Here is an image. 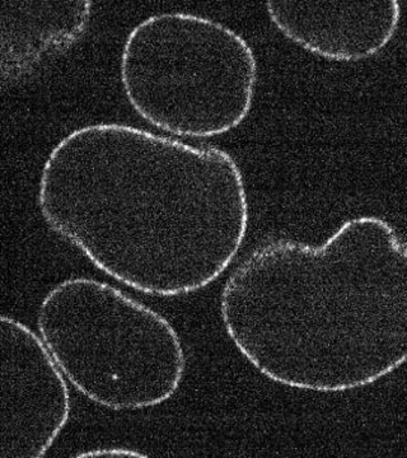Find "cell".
<instances>
[{"mask_svg":"<svg viewBox=\"0 0 407 458\" xmlns=\"http://www.w3.org/2000/svg\"><path fill=\"white\" fill-rule=\"evenodd\" d=\"M77 457H148V454H140V452L135 450H129V448L108 447L83 452V454H78Z\"/></svg>","mask_w":407,"mask_h":458,"instance_id":"8","label":"cell"},{"mask_svg":"<svg viewBox=\"0 0 407 458\" xmlns=\"http://www.w3.org/2000/svg\"><path fill=\"white\" fill-rule=\"evenodd\" d=\"M38 330L66 381L113 411L162 405L185 377V348L174 325L98 279L54 285L38 307Z\"/></svg>","mask_w":407,"mask_h":458,"instance_id":"3","label":"cell"},{"mask_svg":"<svg viewBox=\"0 0 407 458\" xmlns=\"http://www.w3.org/2000/svg\"><path fill=\"white\" fill-rule=\"evenodd\" d=\"M267 16L301 50L335 63L381 54L399 31L397 0H269Z\"/></svg>","mask_w":407,"mask_h":458,"instance_id":"6","label":"cell"},{"mask_svg":"<svg viewBox=\"0 0 407 458\" xmlns=\"http://www.w3.org/2000/svg\"><path fill=\"white\" fill-rule=\"evenodd\" d=\"M47 227L132 291L180 297L218 280L250 223L242 170L227 150L120 123L80 126L42 165Z\"/></svg>","mask_w":407,"mask_h":458,"instance_id":"1","label":"cell"},{"mask_svg":"<svg viewBox=\"0 0 407 458\" xmlns=\"http://www.w3.org/2000/svg\"><path fill=\"white\" fill-rule=\"evenodd\" d=\"M93 3L8 2L2 7V65L4 77L29 73L50 54L80 40Z\"/></svg>","mask_w":407,"mask_h":458,"instance_id":"7","label":"cell"},{"mask_svg":"<svg viewBox=\"0 0 407 458\" xmlns=\"http://www.w3.org/2000/svg\"><path fill=\"white\" fill-rule=\"evenodd\" d=\"M72 414L68 381L40 335L0 318V458H41Z\"/></svg>","mask_w":407,"mask_h":458,"instance_id":"5","label":"cell"},{"mask_svg":"<svg viewBox=\"0 0 407 458\" xmlns=\"http://www.w3.org/2000/svg\"><path fill=\"white\" fill-rule=\"evenodd\" d=\"M220 318L271 382L340 394L407 363V241L376 216L346 219L321 245L276 237L223 285Z\"/></svg>","mask_w":407,"mask_h":458,"instance_id":"2","label":"cell"},{"mask_svg":"<svg viewBox=\"0 0 407 458\" xmlns=\"http://www.w3.org/2000/svg\"><path fill=\"white\" fill-rule=\"evenodd\" d=\"M120 81L129 105L150 126L208 140L249 117L259 62L250 42L225 23L165 12L144 18L126 36Z\"/></svg>","mask_w":407,"mask_h":458,"instance_id":"4","label":"cell"}]
</instances>
